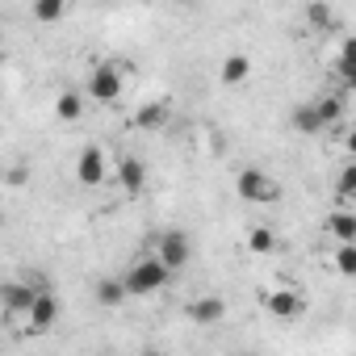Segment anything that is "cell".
Here are the masks:
<instances>
[{
  "label": "cell",
  "instance_id": "obj_20",
  "mask_svg": "<svg viewBox=\"0 0 356 356\" xmlns=\"http://www.w3.org/2000/svg\"><path fill=\"white\" fill-rule=\"evenodd\" d=\"M335 273H339V277H352V273H356V248H352V243H339V252H335Z\"/></svg>",
  "mask_w": 356,
  "mask_h": 356
},
{
  "label": "cell",
  "instance_id": "obj_12",
  "mask_svg": "<svg viewBox=\"0 0 356 356\" xmlns=\"http://www.w3.org/2000/svg\"><path fill=\"white\" fill-rule=\"evenodd\" d=\"M168 118H172V105H168V101H147V105L134 113V126L147 130V134H155V130L168 126Z\"/></svg>",
  "mask_w": 356,
  "mask_h": 356
},
{
  "label": "cell",
  "instance_id": "obj_23",
  "mask_svg": "<svg viewBox=\"0 0 356 356\" xmlns=\"http://www.w3.org/2000/svg\"><path fill=\"white\" fill-rule=\"evenodd\" d=\"M239 356H248V352H239Z\"/></svg>",
  "mask_w": 356,
  "mask_h": 356
},
{
  "label": "cell",
  "instance_id": "obj_19",
  "mask_svg": "<svg viewBox=\"0 0 356 356\" xmlns=\"http://www.w3.org/2000/svg\"><path fill=\"white\" fill-rule=\"evenodd\" d=\"M63 13H67L63 0H38V5H34V17L38 22H63Z\"/></svg>",
  "mask_w": 356,
  "mask_h": 356
},
{
  "label": "cell",
  "instance_id": "obj_8",
  "mask_svg": "<svg viewBox=\"0 0 356 356\" xmlns=\"http://www.w3.org/2000/svg\"><path fill=\"white\" fill-rule=\"evenodd\" d=\"M268 314H277V318H302L306 314V293L302 289H277V293H268Z\"/></svg>",
  "mask_w": 356,
  "mask_h": 356
},
{
  "label": "cell",
  "instance_id": "obj_6",
  "mask_svg": "<svg viewBox=\"0 0 356 356\" xmlns=\"http://www.w3.org/2000/svg\"><path fill=\"white\" fill-rule=\"evenodd\" d=\"M105 176H109V159H105V151H101V147H84V151L76 155V181L88 185V189H97Z\"/></svg>",
  "mask_w": 356,
  "mask_h": 356
},
{
  "label": "cell",
  "instance_id": "obj_22",
  "mask_svg": "<svg viewBox=\"0 0 356 356\" xmlns=\"http://www.w3.org/2000/svg\"><path fill=\"white\" fill-rule=\"evenodd\" d=\"M352 189H356V168H343V176H339V202H348Z\"/></svg>",
  "mask_w": 356,
  "mask_h": 356
},
{
  "label": "cell",
  "instance_id": "obj_9",
  "mask_svg": "<svg viewBox=\"0 0 356 356\" xmlns=\"http://www.w3.org/2000/svg\"><path fill=\"white\" fill-rule=\"evenodd\" d=\"M118 185H122V193H130V197L143 193V185H147V163H143L138 155H122V159H118Z\"/></svg>",
  "mask_w": 356,
  "mask_h": 356
},
{
  "label": "cell",
  "instance_id": "obj_11",
  "mask_svg": "<svg viewBox=\"0 0 356 356\" xmlns=\"http://www.w3.org/2000/svg\"><path fill=\"white\" fill-rule=\"evenodd\" d=\"M310 105H314L323 130H331V126H339V118H343V109H348V92H327V97H314Z\"/></svg>",
  "mask_w": 356,
  "mask_h": 356
},
{
  "label": "cell",
  "instance_id": "obj_16",
  "mask_svg": "<svg viewBox=\"0 0 356 356\" xmlns=\"http://www.w3.org/2000/svg\"><path fill=\"white\" fill-rule=\"evenodd\" d=\"M55 118H59V122H80V118H84V97L72 92V88L59 92V101H55Z\"/></svg>",
  "mask_w": 356,
  "mask_h": 356
},
{
  "label": "cell",
  "instance_id": "obj_10",
  "mask_svg": "<svg viewBox=\"0 0 356 356\" xmlns=\"http://www.w3.org/2000/svg\"><path fill=\"white\" fill-rule=\"evenodd\" d=\"M189 318H193L197 327H214V323H222V318H227V302H222V298H214V293H206V298L189 302Z\"/></svg>",
  "mask_w": 356,
  "mask_h": 356
},
{
  "label": "cell",
  "instance_id": "obj_4",
  "mask_svg": "<svg viewBox=\"0 0 356 356\" xmlns=\"http://www.w3.org/2000/svg\"><path fill=\"white\" fill-rule=\"evenodd\" d=\"M235 193H239V202H277L281 189L264 168H243L235 176Z\"/></svg>",
  "mask_w": 356,
  "mask_h": 356
},
{
  "label": "cell",
  "instance_id": "obj_1",
  "mask_svg": "<svg viewBox=\"0 0 356 356\" xmlns=\"http://www.w3.org/2000/svg\"><path fill=\"white\" fill-rule=\"evenodd\" d=\"M168 281H172V273H168L155 256H143V260H134V264L126 268L122 289H126V298H151V293H159Z\"/></svg>",
  "mask_w": 356,
  "mask_h": 356
},
{
  "label": "cell",
  "instance_id": "obj_15",
  "mask_svg": "<svg viewBox=\"0 0 356 356\" xmlns=\"http://www.w3.org/2000/svg\"><path fill=\"white\" fill-rule=\"evenodd\" d=\"M97 302H101L105 310H118V306L126 302V289H122V277H101V281H97Z\"/></svg>",
  "mask_w": 356,
  "mask_h": 356
},
{
  "label": "cell",
  "instance_id": "obj_18",
  "mask_svg": "<svg viewBox=\"0 0 356 356\" xmlns=\"http://www.w3.org/2000/svg\"><path fill=\"white\" fill-rule=\"evenodd\" d=\"M277 248V235L268 231V227H252L248 231V252H256V256H268Z\"/></svg>",
  "mask_w": 356,
  "mask_h": 356
},
{
  "label": "cell",
  "instance_id": "obj_7",
  "mask_svg": "<svg viewBox=\"0 0 356 356\" xmlns=\"http://www.w3.org/2000/svg\"><path fill=\"white\" fill-rule=\"evenodd\" d=\"M38 289H42V285H30V281H5V285H0V302H5L9 314H22V318H26V310L34 306Z\"/></svg>",
  "mask_w": 356,
  "mask_h": 356
},
{
  "label": "cell",
  "instance_id": "obj_17",
  "mask_svg": "<svg viewBox=\"0 0 356 356\" xmlns=\"http://www.w3.org/2000/svg\"><path fill=\"white\" fill-rule=\"evenodd\" d=\"M327 231H331L339 243H352V239H356V214H348V210H335V214L327 218Z\"/></svg>",
  "mask_w": 356,
  "mask_h": 356
},
{
  "label": "cell",
  "instance_id": "obj_3",
  "mask_svg": "<svg viewBox=\"0 0 356 356\" xmlns=\"http://www.w3.org/2000/svg\"><path fill=\"white\" fill-rule=\"evenodd\" d=\"M168 273H181L189 260H193V243H189V235L185 231H163L159 239H155V252H151Z\"/></svg>",
  "mask_w": 356,
  "mask_h": 356
},
{
  "label": "cell",
  "instance_id": "obj_2",
  "mask_svg": "<svg viewBox=\"0 0 356 356\" xmlns=\"http://www.w3.org/2000/svg\"><path fill=\"white\" fill-rule=\"evenodd\" d=\"M122 88H126L122 67H118V63H101V67H92V76H88V97H84V101L113 105V101H122Z\"/></svg>",
  "mask_w": 356,
  "mask_h": 356
},
{
  "label": "cell",
  "instance_id": "obj_5",
  "mask_svg": "<svg viewBox=\"0 0 356 356\" xmlns=\"http://www.w3.org/2000/svg\"><path fill=\"white\" fill-rule=\"evenodd\" d=\"M59 298H55V289H38V298H34V306L26 310V327L34 331V335H42V331H51L55 323H59Z\"/></svg>",
  "mask_w": 356,
  "mask_h": 356
},
{
  "label": "cell",
  "instance_id": "obj_13",
  "mask_svg": "<svg viewBox=\"0 0 356 356\" xmlns=\"http://www.w3.org/2000/svg\"><path fill=\"white\" fill-rule=\"evenodd\" d=\"M248 76H252V59L248 55H227L222 67H218V80L222 84H243Z\"/></svg>",
  "mask_w": 356,
  "mask_h": 356
},
{
  "label": "cell",
  "instance_id": "obj_14",
  "mask_svg": "<svg viewBox=\"0 0 356 356\" xmlns=\"http://www.w3.org/2000/svg\"><path fill=\"white\" fill-rule=\"evenodd\" d=\"M289 126H293L298 134H323V122H318V113H314L310 101H302V105L289 113Z\"/></svg>",
  "mask_w": 356,
  "mask_h": 356
},
{
  "label": "cell",
  "instance_id": "obj_21",
  "mask_svg": "<svg viewBox=\"0 0 356 356\" xmlns=\"http://www.w3.org/2000/svg\"><path fill=\"white\" fill-rule=\"evenodd\" d=\"M306 17H310V26H318V30L335 26V9H331V5H310V9H306Z\"/></svg>",
  "mask_w": 356,
  "mask_h": 356
}]
</instances>
